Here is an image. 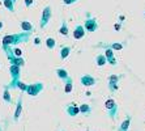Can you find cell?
Segmentation results:
<instances>
[{
  "instance_id": "cell-1",
  "label": "cell",
  "mask_w": 145,
  "mask_h": 131,
  "mask_svg": "<svg viewBox=\"0 0 145 131\" xmlns=\"http://www.w3.org/2000/svg\"><path fill=\"white\" fill-rule=\"evenodd\" d=\"M30 38V33H21V34H9L3 38V46L9 45H17L21 42H27Z\"/></svg>"
},
{
  "instance_id": "cell-2",
  "label": "cell",
  "mask_w": 145,
  "mask_h": 131,
  "mask_svg": "<svg viewBox=\"0 0 145 131\" xmlns=\"http://www.w3.org/2000/svg\"><path fill=\"white\" fill-rule=\"evenodd\" d=\"M105 108H106V111H107L108 117L111 118L112 121H114V119H116V117H118L119 108H118V104H116V102H115L112 98H110V100H106Z\"/></svg>"
},
{
  "instance_id": "cell-3",
  "label": "cell",
  "mask_w": 145,
  "mask_h": 131,
  "mask_svg": "<svg viewBox=\"0 0 145 131\" xmlns=\"http://www.w3.org/2000/svg\"><path fill=\"white\" fill-rule=\"evenodd\" d=\"M43 89H44V84L43 83H40V81H38V83H34V84L27 85V88H26V91L25 92H26L29 96H31V97H35V96H38Z\"/></svg>"
},
{
  "instance_id": "cell-4",
  "label": "cell",
  "mask_w": 145,
  "mask_h": 131,
  "mask_svg": "<svg viewBox=\"0 0 145 131\" xmlns=\"http://www.w3.org/2000/svg\"><path fill=\"white\" fill-rule=\"evenodd\" d=\"M80 83L84 85V87H93V85L97 84V79L89 74H85L80 77Z\"/></svg>"
},
{
  "instance_id": "cell-5",
  "label": "cell",
  "mask_w": 145,
  "mask_h": 131,
  "mask_svg": "<svg viewBox=\"0 0 145 131\" xmlns=\"http://www.w3.org/2000/svg\"><path fill=\"white\" fill-rule=\"evenodd\" d=\"M65 113L69 117H76L77 114H80V109H78V105L76 102H69V104L65 105Z\"/></svg>"
},
{
  "instance_id": "cell-6",
  "label": "cell",
  "mask_w": 145,
  "mask_h": 131,
  "mask_svg": "<svg viewBox=\"0 0 145 131\" xmlns=\"http://www.w3.org/2000/svg\"><path fill=\"white\" fill-rule=\"evenodd\" d=\"M84 29H86L88 32H95L98 29V22L95 18H91L90 14H88V18L85 21V26Z\"/></svg>"
},
{
  "instance_id": "cell-7",
  "label": "cell",
  "mask_w": 145,
  "mask_h": 131,
  "mask_svg": "<svg viewBox=\"0 0 145 131\" xmlns=\"http://www.w3.org/2000/svg\"><path fill=\"white\" fill-rule=\"evenodd\" d=\"M51 18V8L50 7H46L42 13V20H40V28H44L47 25V22L50 21Z\"/></svg>"
},
{
  "instance_id": "cell-8",
  "label": "cell",
  "mask_w": 145,
  "mask_h": 131,
  "mask_svg": "<svg viewBox=\"0 0 145 131\" xmlns=\"http://www.w3.org/2000/svg\"><path fill=\"white\" fill-rule=\"evenodd\" d=\"M85 36V29L84 26H81V25H78V26L74 28V32H73V38L74 39H81V38Z\"/></svg>"
},
{
  "instance_id": "cell-9",
  "label": "cell",
  "mask_w": 145,
  "mask_h": 131,
  "mask_svg": "<svg viewBox=\"0 0 145 131\" xmlns=\"http://www.w3.org/2000/svg\"><path fill=\"white\" fill-rule=\"evenodd\" d=\"M22 113V97H18L17 100V108H16V111H14V121H18L20 119V115Z\"/></svg>"
},
{
  "instance_id": "cell-10",
  "label": "cell",
  "mask_w": 145,
  "mask_h": 131,
  "mask_svg": "<svg viewBox=\"0 0 145 131\" xmlns=\"http://www.w3.org/2000/svg\"><path fill=\"white\" fill-rule=\"evenodd\" d=\"M78 109H80V113L84 117H89V115L91 114V108L89 104H81L80 106H78Z\"/></svg>"
},
{
  "instance_id": "cell-11",
  "label": "cell",
  "mask_w": 145,
  "mask_h": 131,
  "mask_svg": "<svg viewBox=\"0 0 145 131\" xmlns=\"http://www.w3.org/2000/svg\"><path fill=\"white\" fill-rule=\"evenodd\" d=\"M55 74H56V76L63 81L69 77V74H68V71L65 70V68H56V70H55Z\"/></svg>"
},
{
  "instance_id": "cell-12",
  "label": "cell",
  "mask_w": 145,
  "mask_h": 131,
  "mask_svg": "<svg viewBox=\"0 0 145 131\" xmlns=\"http://www.w3.org/2000/svg\"><path fill=\"white\" fill-rule=\"evenodd\" d=\"M72 89H73V80H72V77L69 76L68 79L64 80V88H63V91H64V93H71Z\"/></svg>"
},
{
  "instance_id": "cell-13",
  "label": "cell",
  "mask_w": 145,
  "mask_h": 131,
  "mask_svg": "<svg viewBox=\"0 0 145 131\" xmlns=\"http://www.w3.org/2000/svg\"><path fill=\"white\" fill-rule=\"evenodd\" d=\"M131 121H132V118L129 117H127L124 119V121L120 123V126H119V128H118V131H128V128H129V126H131Z\"/></svg>"
},
{
  "instance_id": "cell-14",
  "label": "cell",
  "mask_w": 145,
  "mask_h": 131,
  "mask_svg": "<svg viewBox=\"0 0 145 131\" xmlns=\"http://www.w3.org/2000/svg\"><path fill=\"white\" fill-rule=\"evenodd\" d=\"M69 54H71V47H69V46L61 47V50H60V59H61V61L67 59V58L69 57Z\"/></svg>"
},
{
  "instance_id": "cell-15",
  "label": "cell",
  "mask_w": 145,
  "mask_h": 131,
  "mask_svg": "<svg viewBox=\"0 0 145 131\" xmlns=\"http://www.w3.org/2000/svg\"><path fill=\"white\" fill-rule=\"evenodd\" d=\"M95 63H97L98 67H103V66L107 63V61H106L105 55H102V54L97 55V57H95Z\"/></svg>"
},
{
  "instance_id": "cell-16",
  "label": "cell",
  "mask_w": 145,
  "mask_h": 131,
  "mask_svg": "<svg viewBox=\"0 0 145 131\" xmlns=\"http://www.w3.org/2000/svg\"><path fill=\"white\" fill-rule=\"evenodd\" d=\"M21 28H22V30L26 32V33H31V32H33V25H31L29 21H22V22H21Z\"/></svg>"
},
{
  "instance_id": "cell-17",
  "label": "cell",
  "mask_w": 145,
  "mask_h": 131,
  "mask_svg": "<svg viewBox=\"0 0 145 131\" xmlns=\"http://www.w3.org/2000/svg\"><path fill=\"white\" fill-rule=\"evenodd\" d=\"M98 46H105V45H102V43H99ZM106 47H108V49H111L112 51L114 50H121L123 49V43H119V42H114V43H111V45H108V46H106Z\"/></svg>"
},
{
  "instance_id": "cell-18",
  "label": "cell",
  "mask_w": 145,
  "mask_h": 131,
  "mask_svg": "<svg viewBox=\"0 0 145 131\" xmlns=\"http://www.w3.org/2000/svg\"><path fill=\"white\" fill-rule=\"evenodd\" d=\"M107 88H108V91L111 92V93H114V92H116L119 89V83H112V81H108V83H107Z\"/></svg>"
},
{
  "instance_id": "cell-19",
  "label": "cell",
  "mask_w": 145,
  "mask_h": 131,
  "mask_svg": "<svg viewBox=\"0 0 145 131\" xmlns=\"http://www.w3.org/2000/svg\"><path fill=\"white\" fill-rule=\"evenodd\" d=\"M55 46H56V41H55L54 38H47V39H46V47H47L48 50L55 49Z\"/></svg>"
},
{
  "instance_id": "cell-20",
  "label": "cell",
  "mask_w": 145,
  "mask_h": 131,
  "mask_svg": "<svg viewBox=\"0 0 145 131\" xmlns=\"http://www.w3.org/2000/svg\"><path fill=\"white\" fill-rule=\"evenodd\" d=\"M124 75H111V76H108V81H112V83H119V80L123 79Z\"/></svg>"
},
{
  "instance_id": "cell-21",
  "label": "cell",
  "mask_w": 145,
  "mask_h": 131,
  "mask_svg": "<svg viewBox=\"0 0 145 131\" xmlns=\"http://www.w3.org/2000/svg\"><path fill=\"white\" fill-rule=\"evenodd\" d=\"M4 5H5L10 12H14V3L12 0H4Z\"/></svg>"
},
{
  "instance_id": "cell-22",
  "label": "cell",
  "mask_w": 145,
  "mask_h": 131,
  "mask_svg": "<svg viewBox=\"0 0 145 131\" xmlns=\"http://www.w3.org/2000/svg\"><path fill=\"white\" fill-rule=\"evenodd\" d=\"M14 88H18V89H21V91H26L27 84H25V83H22V81L18 80L16 84H14Z\"/></svg>"
},
{
  "instance_id": "cell-23",
  "label": "cell",
  "mask_w": 145,
  "mask_h": 131,
  "mask_svg": "<svg viewBox=\"0 0 145 131\" xmlns=\"http://www.w3.org/2000/svg\"><path fill=\"white\" fill-rule=\"evenodd\" d=\"M4 100H5V102H10V94H9V91H8V88L5 87L4 88V94H3Z\"/></svg>"
},
{
  "instance_id": "cell-24",
  "label": "cell",
  "mask_w": 145,
  "mask_h": 131,
  "mask_svg": "<svg viewBox=\"0 0 145 131\" xmlns=\"http://www.w3.org/2000/svg\"><path fill=\"white\" fill-rule=\"evenodd\" d=\"M60 34L61 36H65L67 37L68 36V28H67V25H65V22H63V25H61V28H60Z\"/></svg>"
},
{
  "instance_id": "cell-25",
  "label": "cell",
  "mask_w": 145,
  "mask_h": 131,
  "mask_svg": "<svg viewBox=\"0 0 145 131\" xmlns=\"http://www.w3.org/2000/svg\"><path fill=\"white\" fill-rule=\"evenodd\" d=\"M33 3H34V0H25V4H26V7H30Z\"/></svg>"
},
{
  "instance_id": "cell-26",
  "label": "cell",
  "mask_w": 145,
  "mask_h": 131,
  "mask_svg": "<svg viewBox=\"0 0 145 131\" xmlns=\"http://www.w3.org/2000/svg\"><path fill=\"white\" fill-rule=\"evenodd\" d=\"M64 1V4H72V3H74V0H63Z\"/></svg>"
},
{
  "instance_id": "cell-27",
  "label": "cell",
  "mask_w": 145,
  "mask_h": 131,
  "mask_svg": "<svg viewBox=\"0 0 145 131\" xmlns=\"http://www.w3.org/2000/svg\"><path fill=\"white\" fill-rule=\"evenodd\" d=\"M1 28H3V22H0V29H1Z\"/></svg>"
},
{
  "instance_id": "cell-28",
  "label": "cell",
  "mask_w": 145,
  "mask_h": 131,
  "mask_svg": "<svg viewBox=\"0 0 145 131\" xmlns=\"http://www.w3.org/2000/svg\"><path fill=\"white\" fill-rule=\"evenodd\" d=\"M12 1H13V3H14V1H16V0H12Z\"/></svg>"
}]
</instances>
